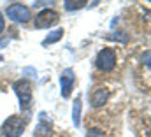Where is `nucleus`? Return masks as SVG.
I'll use <instances>...</instances> for the list:
<instances>
[{"label":"nucleus","mask_w":151,"mask_h":137,"mask_svg":"<svg viewBox=\"0 0 151 137\" xmlns=\"http://www.w3.org/2000/svg\"><path fill=\"white\" fill-rule=\"evenodd\" d=\"M25 128H27V121H25L21 116L12 114V116H9V118L4 121V125H2V134L5 137H19L25 132Z\"/></svg>","instance_id":"obj_1"},{"label":"nucleus","mask_w":151,"mask_h":137,"mask_svg":"<svg viewBox=\"0 0 151 137\" xmlns=\"http://www.w3.org/2000/svg\"><path fill=\"white\" fill-rule=\"evenodd\" d=\"M14 92L19 99V105H21V111H28L30 104H32V83L28 79H19L14 83Z\"/></svg>","instance_id":"obj_2"},{"label":"nucleus","mask_w":151,"mask_h":137,"mask_svg":"<svg viewBox=\"0 0 151 137\" xmlns=\"http://www.w3.org/2000/svg\"><path fill=\"white\" fill-rule=\"evenodd\" d=\"M7 18L12 19L14 23H28L32 19V11L25 4H11L5 11Z\"/></svg>","instance_id":"obj_3"},{"label":"nucleus","mask_w":151,"mask_h":137,"mask_svg":"<svg viewBox=\"0 0 151 137\" xmlns=\"http://www.w3.org/2000/svg\"><path fill=\"white\" fill-rule=\"evenodd\" d=\"M97 67L102 72H111L116 67V53L111 48H102L97 55Z\"/></svg>","instance_id":"obj_4"},{"label":"nucleus","mask_w":151,"mask_h":137,"mask_svg":"<svg viewBox=\"0 0 151 137\" xmlns=\"http://www.w3.org/2000/svg\"><path fill=\"white\" fill-rule=\"evenodd\" d=\"M58 21H60V14H58L56 11H53V9H44V11H40L37 16H35L34 25H35V28H51V27L56 25Z\"/></svg>","instance_id":"obj_5"},{"label":"nucleus","mask_w":151,"mask_h":137,"mask_svg":"<svg viewBox=\"0 0 151 137\" xmlns=\"http://www.w3.org/2000/svg\"><path fill=\"white\" fill-rule=\"evenodd\" d=\"M74 81H76V74L72 68H65L60 76V88H62V97L69 99L74 88Z\"/></svg>","instance_id":"obj_6"},{"label":"nucleus","mask_w":151,"mask_h":137,"mask_svg":"<svg viewBox=\"0 0 151 137\" xmlns=\"http://www.w3.org/2000/svg\"><path fill=\"white\" fill-rule=\"evenodd\" d=\"M109 97H111V93H109L107 88L97 86V88H93V92H91V95H90V104H91L93 107H100V105H104V104L109 100Z\"/></svg>","instance_id":"obj_7"},{"label":"nucleus","mask_w":151,"mask_h":137,"mask_svg":"<svg viewBox=\"0 0 151 137\" xmlns=\"http://www.w3.org/2000/svg\"><path fill=\"white\" fill-rule=\"evenodd\" d=\"M42 118V114H40ZM53 134V128H51V123L49 121H44V118L40 120L37 127H35V132H34V137H51Z\"/></svg>","instance_id":"obj_8"},{"label":"nucleus","mask_w":151,"mask_h":137,"mask_svg":"<svg viewBox=\"0 0 151 137\" xmlns=\"http://www.w3.org/2000/svg\"><path fill=\"white\" fill-rule=\"evenodd\" d=\"M62 37H63V28H56V30H53L51 34L46 35V39L42 40V46H51V44L58 42Z\"/></svg>","instance_id":"obj_9"},{"label":"nucleus","mask_w":151,"mask_h":137,"mask_svg":"<svg viewBox=\"0 0 151 137\" xmlns=\"http://www.w3.org/2000/svg\"><path fill=\"white\" fill-rule=\"evenodd\" d=\"M81 97H76L74 105H72V121H74V127L77 128L81 125Z\"/></svg>","instance_id":"obj_10"},{"label":"nucleus","mask_w":151,"mask_h":137,"mask_svg":"<svg viewBox=\"0 0 151 137\" xmlns=\"http://www.w3.org/2000/svg\"><path fill=\"white\" fill-rule=\"evenodd\" d=\"M63 5H65L67 11H77V9H81V7L88 5V2H86V0H74V2H72V0H65Z\"/></svg>","instance_id":"obj_11"},{"label":"nucleus","mask_w":151,"mask_h":137,"mask_svg":"<svg viewBox=\"0 0 151 137\" xmlns=\"http://www.w3.org/2000/svg\"><path fill=\"white\" fill-rule=\"evenodd\" d=\"M86 137H106V134L100 130V128H90L86 132Z\"/></svg>","instance_id":"obj_12"},{"label":"nucleus","mask_w":151,"mask_h":137,"mask_svg":"<svg viewBox=\"0 0 151 137\" xmlns=\"http://www.w3.org/2000/svg\"><path fill=\"white\" fill-rule=\"evenodd\" d=\"M4 28H5V19H4V14L0 12V35L4 32Z\"/></svg>","instance_id":"obj_13"},{"label":"nucleus","mask_w":151,"mask_h":137,"mask_svg":"<svg viewBox=\"0 0 151 137\" xmlns=\"http://www.w3.org/2000/svg\"><path fill=\"white\" fill-rule=\"evenodd\" d=\"M2 60H4V58H2V55H0V62H2Z\"/></svg>","instance_id":"obj_14"}]
</instances>
